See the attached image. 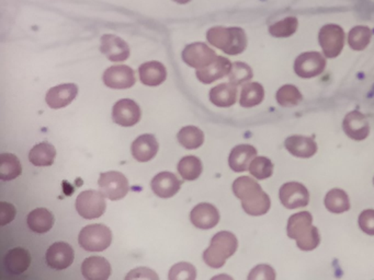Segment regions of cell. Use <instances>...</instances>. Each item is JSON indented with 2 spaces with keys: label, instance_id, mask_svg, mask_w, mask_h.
<instances>
[{
  "label": "cell",
  "instance_id": "cell-17",
  "mask_svg": "<svg viewBox=\"0 0 374 280\" xmlns=\"http://www.w3.org/2000/svg\"><path fill=\"white\" fill-rule=\"evenodd\" d=\"M190 220L194 227L209 230L218 225L220 221V212L211 203H201L192 209Z\"/></svg>",
  "mask_w": 374,
  "mask_h": 280
},
{
  "label": "cell",
  "instance_id": "cell-8",
  "mask_svg": "<svg viewBox=\"0 0 374 280\" xmlns=\"http://www.w3.org/2000/svg\"><path fill=\"white\" fill-rule=\"evenodd\" d=\"M345 32L337 24H326L319 31V46L328 59H335L340 55L345 46Z\"/></svg>",
  "mask_w": 374,
  "mask_h": 280
},
{
  "label": "cell",
  "instance_id": "cell-2",
  "mask_svg": "<svg viewBox=\"0 0 374 280\" xmlns=\"http://www.w3.org/2000/svg\"><path fill=\"white\" fill-rule=\"evenodd\" d=\"M313 217L308 212H299L291 216L288 222V235L290 239L297 241L299 249L312 251L321 242L317 228L312 226Z\"/></svg>",
  "mask_w": 374,
  "mask_h": 280
},
{
  "label": "cell",
  "instance_id": "cell-26",
  "mask_svg": "<svg viewBox=\"0 0 374 280\" xmlns=\"http://www.w3.org/2000/svg\"><path fill=\"white\" fill-rule=\"evenodd\" d=\"M284 147L297 158L308 159L314 156L317 151V145L312 138L304 136H291L284 141Z\"/></svg>",
  "mask_w": 374,
  "mask_h": 280
},
{
  "label": "cell",
  "instance_id": "cell-12",
  "mask_svg": "<svg viewBox=\"0 0 374 280\" xmlns=\"http://www.w3.org/2000/svg\"><path fill=\"white\" fill-rule=\"evenodd\" d=\"M142 112L136 102L131 99L118 101L112 109V119L115 124L131 127L141 121Z\"/></svg>",
  "mask_w": 374,
  "mask_h": 280
},
{
  "label": "cell",
  "instance_id": "cell-35",
  "mask_svg": "<svg viewBox=\"0 0 374 280\" xmlns=\"http://www.w3.org/2000/svg\"><path fill=\"white\" fill-rule=\"evenodd\" d=\"M372 31L370 28L358 26L353 28L348 34V44L353 50H364L371 41Z\"/></svg>",
  "mask_w": 374,
  "mask_h": 280
},
{
  "label": "cell",
  "instance_id": "cell-16",
  "mask_svg": "<svg viewBox=\"0 0 374 280\" xmlns=\"http://www.w3.org/2000/svg\"><path fill=\"white\" fill-rule=\"evenodd\" d=\"M77 94V86L74 83H64L50 88L46 93V102L50 109H62L72 103Z\"/></svg>",
  "mask_w": 374,
  "mask_h": 280
},
{
  "label": "cell",
  "instance_id": "cell-14",
  "mask_svg": "<svg viewBox=\"0 0 374 280\" xmlns=\"http://www.w3.org/2000/svg\"><path fill=\"white\" fill-rule=\"evenodd\" d=\"M75 253L72 246L65 242H56L46 251V264L56 270L68 268L74 262Z\"/></svg>",
  "mask_w": 374,
  "mask_h": 280
},
{
  "label": "cell",
  "instance_id": "cell-43",
  "mask_svg": "<svg viewBox=\"0 0 374 280\" xmlns=\"http://www.w3.org/2000/svg\"><path fill=\"white\" fill-rule=\"evenodd\" d=\"M16 217V208L14 205L1 201L0 203V226L8 225Z\"/></svg>",
  "mask_w": 374,
  "mask_h": 280
},
{
  "label": "cell",
  "instance_id": "cell-23",
  "mask_svg": "<svg viewBox=\"0 0 374 280\" xmlns=\"http://www.w3.org/2000/svg\"><path fill=\"white\" fill-rule=\"evenodd\" d=\"M82 272L88 280H106L111 275V265L104 257H88L82 262Z\"/></svg>",
  "mask_w": 374,
  "mask_h": 280
},
{
  "label": "cell",
  "instance_id": "cell-34",
  "mask_svg": "<svg viewBox=\"0 0 374 280\" xmlns=\"http://www.w3.org/2000/svg\"><path fill=\"white\" fill-rule=\"evenodd\" d=\"M179 174L181 175L183 180L194 181L199 179L200 175L203 171L201 160L194 156L185 157L179 161L178 167Z\"/></svg>",
  "mask_w": 374,
  "mask_h": 280
},
{
  "label": "cell",
  "instance_id": "cell-3",
  "mask_svg": "<svg viewBox=\"0 0 374 280\" xmlns=\"http://www.w3.org/2000/svg\"><path fill=\"white\" fill-rule=\"evenodd\" d=\"M207 42L228 55L242 54L247 48V35L242 28H211L207 33Z\"/></svg>",
  "mask_w": 374,
  "mask_h": 280
},
{
  "label": "cell",
  "instance_id": "cell-7",
  "mask_svg": "<svg viewBox=\"0 0 374 280\" xmlns=\"http://www.w3.org/2000/svg\"><path fill=\"white\" fill-rule=\"evenodd\" d=\"M98 186L104 197L111 201H120L124 199L130 190L128 179L121 172L117 171L101 173Z\"/></svg>",
  "mask_w": 374,
  "mask_h": 280
},
{
  "label": "cell",
  "instance_id": "cell-1",
  "mask_svg": "<svg viewBox=\"0 0 374 280\" xmlns=\"http://www.w3.org/2000/svg\"><path fill=\"white\" fill-rule=\"evenodd\" d=\"M233 192L242 201L243 209L250 216H263L270 209V197L252 177H242L234 181Z\"/></svg>",
  "mask_w": 374,
  "mask_h": 280
},
{
  "label": "cell",
  "instance_id": "cell-19",
  "mask_svg": "<svg viewBox=\"0 0 374 280\" xmlns=\"http://www.w3.org/2000/svg\"><path fill=\"white\" fill-rule=\"evenodd\" d=\"M342 128L348 137L357 141L364 140L369 136V122L364 114L359 111H353L346 115Z\"/></svg>",
  "mask_w": 374,
  "mask_h": 280
},
{
  "label": "cell",
  "instance_id": "cell-24",
  "mask_svg": "<svg viewBox=\"0 0 374 280\" xmlns=\"http://www.w3.org/2000/svg\"><path fill=\"white\" fill-rule=\"evenodd\" d=\"M140 80L149 87H158L167 78L166 67L160 61H147L138 68Z\"/></svg>",
  "mask_w": 374,
  "mask_h": 280
},
{
  "label": "cell",
  "instance_id": "cell-20",
  "mask_svg": "<svg viewBox=\"0 0 374 280\" xmlns=\"http://www.w3.org/2000/svg\"><path fill=\"white\" fill-rule=\"evenodd\" d=\"M232 66H233V63L230 59H225L223 56H218V59H215V61H213L210 66H207V68L198 69L196 77L202 83L210 85L212 82L228 76L231 72Z\"/></svg>",
  "mask_w": 374,
  "mask_h": 280
},
{
  "label": "cell",
  "instance_id": "cell-13",
  "mask_svg": "<svg viewBox=\"0 0 374 280\" xmlns=\"http://www.w3.org/2000/svg\"><path fill=\"white\" fill-rule=\"evenodd\" d=\"M104 83L111 89H129L135 85V72L131 67L118 65L106 69L104 74Z\"/></svg>",
  "mask_w": 374,
  "mask_h": 280
},
{
  "label": "cell",
  "instance_id": "cell-41",
  "mask_svg": "<svg viewBox=\"0 0 374 280\" xmlns=\"http://www.w3.org/2000/svg\"><path fill=\"white\" fill-rule=\"evenodd\" d=\"M359 227L364 233L374 235V210L366 209L359 216Z\"/></svg>",
  "mask_w": 374,
  "mask_h": 280
},
{
  "label": "cell",
  "instance_id": "cell-10",
  "mask_svg": "<svg viewBox=\"0 0 374 280\" xmlns=\"http://www.w3.org/2000/svg\"><path fill=\"white\" fill-rule=\"evenodd\" d=\"M216 59H218L216 53L205 43L196 42L189 44L183 52V61L192 68H207Z\"/></svg>",
  "mask_w": 374,
  "mask_h": 280
},
{
  "label": "cell",
  "instance_id": "cell-6",
  "mask_svg": "<svg viewBox=\"0 0 374 280\" xmlns=\"http://www.w3.org/2000/svg\"><path fill=\"white\" fill-rule=\"evenodd\" d=\"M104 194L97 190H84L76 199V209L84 219H97L106 212Z\"/></svg>",
  "mask_w": 374,
  "mask_h": 280
},
{
  "label": "cell",
  "instance_id": "cell-39",
  "mask_svg": "<svg viewBox=\"0 0 374 280\" xmlns=\"http://www.w3.org/2000/svg\"><path fill=\"white\" fill-rule=\"evenodd\" d=\"M252 76L254 74H252V68L247 63L237 61L233 63L231 72L228 74V79L233 85L239 86L250 81Z\"/></svg>",
  "mask_w": 374,
  "mask_h": 280
},
{
  "label": "cell",
  "instance_id": "cell-36",
  "mask_svg": "<svg viewBox=\"0 0 374 280\" xmlns=\"http://www.w3.org/2000/svg\"><path fill=\"white\" fill-rule=\"evenodd\" d=\"M276 99L280 106L290 108L300 104L303 100V95L295 86L286 85L279 89Z\"/></svg>",
  "mask_w": 374,
  "mask_h": 280
},
{
  "label": "cell",
  "instance_id": "cell-42",
  "mask_svg": "<svg viewBox=\"0 0 374 280\" xmlns=\"http://www.w3.org/2000/svg\"><path fill=\"white\" fill-rule=\"evenodd\" d=\"M248 279H276V274L272 267L268 265H259L250 272Z\"/></svg>",
  "mask_w": 374,
  "mask_h": 280
},
{
  "label": "cell",
  "instance_id": "cell-37",
  "mask_svg": "<svg viewBox=\"0 0 374 280\" xmlns=\"http://www.w3.org/2000/svg\"><path fill=\"white\" fill-rule=\"evenodd\" d=\"M299 27V21L295 17H288L281 21L271 24L269 33L274 37H289L294 34Z\"/></svg>",
  "mask_w": 374,
  "mask_h": 280
},
{
  "label": "cell",
  "instance_id": "cell-31",
  "mask_svg": "<svg viewBox=\"0 0 374 280\" xmlns=\"http://www.w3.org/2000/svg\"><path fill=\"white\" fill-rule=\"evenodd\" d=\"M21 173V163L15 154H0V180H15L17 177H20Z\"/></svg>",
  "mask_w": 374,
  "mask_h": 280
},
{
  "label": "cell",
  "instance_id": "cell-44",
  "mask_svg": "<svg viewBox=\"0 0 374 280\" xmlns=\"http://www.w3.org/2000/svg\"><path fill=\"white\" fill-rule=\"evenodd\" d=\"M125 279H158V275L154 270H149L147 267H140V268H136V270H132V272H129V275L125 277Z\"/></svg>",
  "mask_w": 374,
  "mask_h": 280
},
{
  "label": "cell",
  "instance_id": "cell-25",
  "mask_svg": "<svg viewBox=\"0 0 374 280\" xmlns=\"http://www.w3.org/2000/svg\"><path fill=\"white\" fill-rule=\"evenodd\" d=\"M256 154H257V150L252 146H236L228 157V164L233 171H247L250 169V162L255 159Z\"/></svg>",
  "mask_w": 374,
  "mask_h": 280
},
{
  "label": "cell",
  "instance_id": "cell-32",
  "mask_svg": "<svg viewBox=\"0 0 374 280\" xmlns=\"http://www.w3.org/2000/svg\"><path fill=\"white\" fill-rule=\"evenodd\" d=\"M325 206L329 212L342 214L350 209V201L346 192L339 188H334L327 193L325 197Z\"/></svg>",
  "mask_w": 374,
  "mask_h": 280
},
{
  "label": "cell",
  "instance_id": "cell-5",
  "mask_svg": "<svg viewBox=\"0 0 374 280\" xmlns=\"http://www.w3.org/2000/svg\"><path fill=\"white\" fill-rule=\"evenodd\" d=\"M112 232L104 225H91L82 228L78 237V243L88 252H102L109 248Z\"/></svg>",
  "mask_w": 374,
  "mask_h": 280
},
{
  "label": "cell",
  "instance_id": "cell-15",
  "mask_svg": "<svg viewBox=\"0 0 374 280\" xmlns=\"http://www.w3.org/2000/svg\"><path fill=\"white\" fill-rule=\"evenodd\" d=\"M101 53L114 63L124 61L130 57V48L117 35L104 34L101 37Z\"/></svg>",
  "mask_w": 374,
  "mask_h": 280
},
{
  "label": "cell",
  "instance_id": "cell-40",
  "mask_svg": "<svg viewBox=\"0 0 374 280\" xmlns=\"http://www.w3.org/2000/svg\"><path fill=\"white\" fill-rule=\"evenodd\" d=\"M196 277V270L190 263H178L170 270L169 280H194Z\"/></svg>",
  "mask_w": 374,
  "mask_h": 280
},
{
  "label": "cell",
  "instance_id": "cell-38",
  "mask_svg": "<svg viewBox=\"0 0 374 280\" xmlns=\"http://www.w3.org/2000/svg\"><path fill=\"white\" fill-rule=\"evenodd\" d=\"M250 174L255 177L258 180H265L274 173V164L270 159L265 157H257L250 162Z\"/></svg>",
  "mask_w": 374,
  "mask_h": 280
},
{
  "label": "cell",
  "instance_id": "cell-18",
  "mask_svg": "<svg viewBox=\"0 0 374 280\" xmlns=\"http://www.w3.org/2000/svg\"><path fill=\"white\" fill-rule=\"evenodd\" d=\"M181 184L183 182L174 173L162 172L151 180V188L160 199H170L178 193Z\"/></svg>",
  "mask_w": 374,
  "mask_h": 280
},
{
  "label": "cell",
  "instance_id": "cell-4",
  "mask_svg": "<svg viewBox=\"0 0 374 280\" xmlns=\"http://www.w3.org/2000/svg\"><path fill=\"white\" fill-rule=\"evenodd\" d=\"M237 246L239 241L233 233L221 231L211 240L210 246L203 253V261L207 266L221 268L225 264L226 259L233 257Z\"/></svg>",
  "mask_w": 374,
  "mask_h": 280
},
{
  "label": "cell",
  "instance_id": "cell-28",
  "mask_svg": "<svg viewBox=\"0 0 374 280\" xmlns=\"http://www.w3.org/2000/svg\"><path fill=\"white\" fill-rule=\"evenodd\" d=\"M28 227L35 233H46L53 228L54 216L46 208H37L28 214Z\"/></svg>",
  "mask_w": 374,
  "mask_h": 280
},
{
  "label": "cell",
  "instance_id": "cell-27",
  "mask_svg": "<svg viewBox=\"0 0 374 280\" xmlns=\"http://www.w3.org/2000/svg\"><path fill=\"white\" fill-rule=\"evenodd\" d=\"M210 101L218 108H230L236 103L237 88L232 82L221 83L210 91Z\"/></svg>",
  "mask_w": 374,
  "mask_h": 280
},
{
  "label": "cell",
  "instance_id": "cell-45",
  "mask_svg": "<svg viewBox=\"0 0 374 280\" xmlns=\"http://www.w3.org/2000/svg\"><path fill=\"white\" fill-rule=\"evenodd\" d=\"M175 3H180V5H185V3H188L191 1V0H174Z\"/></svg>",
  "mask_w": 374,
  "mask_h": 280
},
{
  "label": "cell",
  "instance_id": "cell-22",
  "mask_svg": "<svg viewBox=\"0 0 374 280\" xmlns=\"http://www.w3.org/2000/svg\"><path fill=\"white\" fill-rule=\"evenodd\" d=\"M160 149L156 138L151 134L140 136L132 143L133 158L138 162H147L155 158Z\"/></svg>",
  "mask_w": 374,
  "mask_h": 280
},
{
  "label": "cell",
  "instance_id": "cell-30",
  "mask_svg": "<svg viewBox=\"0 0 374 280\" xmlns=\"http://www.w3.org/2000/svg\"><path fill=\"white\" fill-rule=\"evenodd\" d=\"M263 98H265V90L263 86L258 82H250L242 88L239 103L243 108H254V106H259L263 102Z\"/></svg>",
  "mask_w": 374,
  "mask_h": 280
},
{
  "label": "cell",
  "instance_id": "cell-9",
  "mask_svg": "<svg viewBox=\"0 0 374 280\" xmlns=\"http://www.w3.org/2000/svg\"><path fill=\"white\" fill-rule=\"evenodd\" d=\"M326 59L319 52H306L301 54L294 61V72L304 79L317 77L324 72Z\"/></svg>",
  "mask_w": 374,
  "mask_h": 280
},
{
  "label": "cell",
  "instance_id": "cell-11",
  "mask_svg": "<svg viewBox=\"0 0 374 280\" xmlns=\"http://www.w3.org/2000/svg\"><path fill=\"white\" fill-rule=\"evenodd\" d=\"M282 205L288 209L302 208L308 206L310 193L306 186L297 182L286 183L279 192Z\"/></svg>",
  "mask_w": 374,
  "mask_h": 280
},
{
  "label": "cell",
  "instance_id": "cell-21",
  "mask_svg": "<svg viewBox=\"0 0 374 280\" xmlns=\"http://www.w3.org/2000/svg\"><path fill=\"white\" fill-rule=\"evenodd\" d=\"M31 264L29 252L24 248L9 250L3 257V267L11 275H20L27 272Z\"/></svg>",
  "mask_w": 374,
  "mask_h": 280
},
{
  "label": "cell",
  "instance_id": "cell-29",
  "mask_svg": "<svg viewBox=\"0 0 374 280\" xmlns=\"http://www.w3.org/2000/svg\"><path fill=\"white\" fill-rule=\"evenodd\" d=\"M55 157V147L48 143H37L29 152L30 162L35 167H50Z\"/></svg>",
  "mask_w": 374,
  "mask_h": 280
},
{
  "label": "cell",
  "instance_id": "cell-33",
  "mask_svg": "<svg viewBox=\"0 0 374 280\" xmlns=\"http://www.w3.org/2000/svg\"><path fill=\"white\" fill-rule=\"evenodd\" d=\"M177 138L180 145L189 150L200 148L205 143V134L196 126L183 127L178 132Z\"/></svg>",
  "mask_w": 374,
  "mask_h": 280
}]
</instances>
